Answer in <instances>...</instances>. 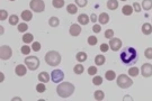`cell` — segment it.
<instances>
[{
    "label": "cell",
    "instance_id": "816d5d0a",
    "mask_svg": "<svg viewBox=\"0 0 152 101\" xmlns=\"http://www.w3.org/2000/svg\"><path fill=\"white\" fill-rule=\"evenodd\" d=\"M10 1H15V0H10Z\"/></svg>",
    "mask_w": 152,
    "mask_h": 101
},
{
    "label": "cell",
    "instance_id": "7c38bea8",
    "mask_svg": "<svg viewBox=\"0 0 152 101\" xmlns=\"http://www.w3.org/2000/svg\"><path fill=\"white\" fill-rule=\"evenodd\" d=\"M26 72H27V70H26V66L24 64H19L15 68V73L18 76H24L26 74Z\"/></svg>",
    "mask_w": 152,
    "mask_h": 101
},
{
    "label": "cell",
    "instance_id": "30bf717a",
    "mask_svg": "<svg viewBox=\"0 0 152 101\" xmlns=\"http://www.w3.org/2000/svg\"><path fill=\"white\" fill-rule=\"evenodd\" d=\"M121 47H122V41L119 39V38H110V42H109V48L112 50H114V52H116V50H121Z\"/></svg>",
    "mask_w": 152,
    "mask_h": 101
},
{
    "label": "cell",
    "instance_id": "ffe728a7",
    "mask_svg": "<svg viewBox=\"0 0 152 101\" xmlns=\"http://www.w3.org/2000/svg\"><path fill=\"white\" fill-rule=\"evenodd\" d=\"M133 7L132 6H128V5H126V6H124L123 7V9H122V12L125 15V16H130V15H132L133 14Z\"/></svg>",
    "mask_w": 152,
    "mask_h": 101
},
{
    "label": "cell",
    "instance_id": "cb8c5ba5",
    "mask_svg": "<svg viewBox=\"0 0 152 101\" xmlns=\"http://www.w3.org/2000/svg\"><path fill=\"white\" fill-rule=\"evenodd\" d=\"M78 6L77 5H73V3H70V5H68L67 6V10L69 14H71V15H75L77 14V11H78V8H77Z\"/></svg>",
    "mask_w": 152,
    "mask_h": 101
},
{
    "label": "cell",
    "instance_id": "4dcf8cb0",
    "mask_svg": "<svg viewBox=\"0 0 152 101\" xmlns=\"http://www.w3.org/2000/svg\"><path fill=\"white\" fill-rule=\"evenodd\" d=\"M18 32H20V33H25L26 30L28 29V26L26 23H20V24H18Z\"/></svg>",
    "mask_w": 152,
    "mask_h": 101
},
{
    "label": "cell",
    "instance_id": "ee69618b",
    "mask_svg": "<svg viewBox=\"0 0 152 101\" xmlns=\"http://www.w3.org/2000/svg\"><path fill=\"white\" fill-rule=\"evenodd\" d=\"M108 50H109V44H108V45H107V44H101L100 45V50L102 53H106Z\"/></svg>",
    "mask_w": 152,
    "mask_h": 101
},
{
    "label": "cell",
    "instance_id": "4316f807",
    "mask_svg": "<svg viewBox=\"0 0 152 101\" xmlns=\"http://www.w3.org/2000/svg\"><path fill=\"white\" fill-rule=\"evenodd\" d=\"M84 71V67L82 64H77L76 66L73 67V72L78 74V75H80V74H82V72Z\"/></svg>",
    "mask_w": 152,
    "mask_h": 101
},
{
    "label": "cell",
    "instance_id": "9a60e30c",
    "mask_svg": "<svg viewBox=\"0 0 152 101\" xmlns=\"http://www.w3.org/2000/svg\"><path fill=\"white\" fill-rule=\"evenodd\" d=\"M38 81H41L43 83H47L50 81V75L47 72H41L38 74Z\"/></svg>",
    "mask_w": 152,
    "mask_h": 101
},
{
    "label": "cell",
    "instance_id": "f546056e",
    "mask_svg": "<svg viewBox=\"0 0 152 101\" xmlns=\"http://www.w3.org/2000/svg\"><path fill=\"white\" fill-rule=\"evenodd\" d=\"M18 21H19V17L17 16V15H11V16L9 17V24L13 26L15 25H18Z\"/></svg>",
    "mask_w": 152,
    "mask_h": 101
},
{
    "label": "cell",
    "instance_id": "681fc988",
    "mask_svg": "<svg viewBox=\"0 0 152 101\" xmlns=\"http://www.w3.org/2000/svg\"><path fill=\"white\" fill-rule=\"evenodd\" d=\"M124 100H131V97H128V95L124 97Z\"/></svg>",
    "mask_w": 152,
    "mask_h": 101
},
{
    "label": "cell",
    "instance_id": "5b68a950",
    "mask_svg": "<svg viewBox=\"0 0 152 101\" xmlns=\"http://www.w3.org/2000/svg\"><path fill=\"white\" fill-rule=\"evenodd\" d=\"M133 84V81L125 74H121L117 77V85L122 89H127Z\"/></svg>",
    "mask_w": 152,
    "mask_h": 101
},
{
    "label": "cell",
    "instance_id": "ab89813d",
    "mask_svg": "<svg viewBox=\"0 0 152 101\" xmlns=\"http://www.w3.org/2000/svg\"><path fill=\"white\" fill-rule=\"evenodd\" d=\"M22 50V53H23V54L28 55V54L31 53V47H29L28 45H24V46L22 47V50Z\"/></svg>",
    "mask_w": 152,
    "mask_h": 101
},
{
    "label": "cell",
    "instance_id": "8992f818",
    "mask_svg": "<svg viewBox=\"0 0 152 101\" xmlns=\"http://www.w3.org/2000/svg\"><path fill=\"white\" fill-rule=\"evenodd\" d=\"M29 7L35 12H43L45 10V3L43 0H31Z\"/></svg>",
    "mask_w": 152,
    "mask_h": 101
},
{
    "label": "cell",
    "instance_id": "f35d334b",
    "mask_svg": "<svg viewBox=\"0 0 152 101\" xmlns=\"http://www.w3.org/2000/svg\"><path fill=\"white\" fill-rule=\"evenodd\" d=\"M32 50L34 52H38V50H41V44L38 42H34L33 45H32Z\"/></svg>",
    "mask_w": 152,
    "mask_h": 101
},
{
    "label": "cell",
    "instance_id": "7402d4cb",
    "mask_svg": "<svg viewBox=\"0 0 152 101\" xmlns=\"http://www.w3.org/2000/svg\"><path fill=\"white\" fill-rule=\"evenodd\" d=\"M34 36L31 33H26L24 36H23V42L25 44H29V43H33Z\"/></svg>",
    "mask_w": 152,
    "mask_h": 101
},
{
    "label": "cell",
    "instance_id": "7bdbcfd3",
    "mask_svg": "<svg viewBox=\"0 0 152 101\" xmlns=\"http://www.w3.org/2000/svg\"><path fill=\"white\" fill-rule=\"evenodd\" d=\"M133 9H134V11H136V12H140L142 10V6L139 2H134L133 3Z\"/></svg>",
    "mask_w": 152,
    "mask_h": 101
},
{
    "label": "cell",
    "instance_id": "e575fe53",
    "mask_svg": "<svg viewBox=\"0 0 152 101\" xmlns=\"http://www.w3.org/2000/svg\"><path fill=\"white\" fill-rule=\"evenodd\" d=\"M144 56L148 59H152V47H149L144 50Z\"/></svg>",
    "mask_w": 152,
    "mask_h": 101
},
{
    "label": "cell",
    "instance_id": "f1b7e54d",
    "mask_svg": "<svg viewBox=\"0 0 152 101\" xmlns=\"http://www.w3.org/2000/svg\"><path fill=\"white\" fill-rule=\"evenodd\" d=\"M52 5H53L54 8L60 9L64 6V0H53V1H52Z\"/></svg>",
    "mask_w": 152,
    "mask_h": 101
},
{
    "label": "cell",
    "instance_id": "4fadbf2b",
    "mask_svg": "<svg viewBox=\"0 0 152 101\" xmlns=\"http://www.w3.org/2000/svg\"><path fill=\"white\" fill-rule=\"evenodd\" d=\"M89 20H90L89 16L86 15V14H81V15H79V17H78V21H79L80 25H87L89 23Z\"/></svg>",
    "mask_w": 152,
    "mask_h": 101
},
{
    "label": "cell",
    "instance_id": "836d02e7",
    "mask_svg": "<svg viewBox=\"0 0 152 101\" xmlns=\"http://www.w3.org/2000/svg\"><path fill=\"white\" fill-rule=\"evenodd\" d=\"M76 1V5L78 7H81V8H84L87 6V3H88V0H75Z\"/></svg>",
    "mask_w": 152,
    "mask_h": 101
},
{
    "label": "cell",
    "instance_id": "5bb4252c",
    "mask_svg": "<svg viewBox=\"0 0 152 101\" xmlns=\"http://www.w3.org/2000/svg\"><path fill=\"white\" fill-rule=\"evenodd\" d=\"M98 20L101 25H106L108 21H109V16L106 14V12H101L99 17H98Z\"/></svg>",
    "mask_w": 152,
    "mask_h": 101
},
{
    "label": "cell",
    "instance_id": "8fae6325",
    "mask_svg": "<svg viewBox=\"0 0 152 101\" xmlns=\"http://www.w3.org/2000/svg\"><path fill=\"white\" fill-rule=\"evenodd\" d=\"M69 33L71 36H78V35H80L81 33V27L78 25V24H72L71 27H70V29H69Z\"/></svg>",
    "mask_w": 152,
    "mask_h": 101
},
{
    "label": "cell",
    "instance_id": "c3c4849f",
    "mask_svg": "<svg viewBox=\"0 0 152 101\" xmlns=\"http://www.w3.org/2000/svg\"><path fill=\"white\" fill-rule=\"evenodd\" d=\"M13 100H14V101H16V100L20 101V100H22V99H20V98H18V97H15V98H14V99H13Z\"/></svg>",
    "mask_w": 152,
    "mask_h": 101
},
{
    "label": "cell",
    "instance_id": "277c9868",
    "mask_svg": "<svg viewBox=\"0 0 152 101\" xmlns=\"http://www.w3.org/2000/svg\"><path fill=\"white\" fill-rule=\"evenodd\" d=\"M25 64L31 71H35L40 66V59L36 56H27L25 59Z\"/></svg>",
    "mask_w": 152,
    "mask_h": 101
},
{
    "label": "cell",
    "instance_id": "603a6c76",
    "mask_svg": "<svg viewBox=\"0 0 152 101\" xmlns=\"http://www.w3.org/2000/svg\"><path fill=\"white\" fill-rule=\"evenodd\" d=\"M93 98H95V100L97 101H101L104 100V98H105V93L100 91V90H97L96 92L93 93Z\"/></svg>",
    "mask_w": 152,
    "mask_h": 101
},
{
    "label": "cell",
    "instance_id": "ba28073f",
    "mask_svg": "<svg viewBox=\"0 0 152 101\" xmlns=\"http://www.w3.org/2000/svg\"><path fill=\"white\" fill-rule=\"evenodd\" d=\"M13 55V50L7 45H2L0 47V57L1 59H9Z\"/></svg>",
    "mask_w": 152,
    "mask_h": 101
},
{
    "label": "cell",
    "instance_id": "ac0fdd59",
    "mask_svg": "<svg viewBox=\"0 0 152 101\" xmlns=\"http://www.w3.org/2000/svg\"><path fill=\"white\" fill-rule=\"evenodd\" d=\"M105 61H106V59H105L104 55H97L95 57V64L98 65V66H101V65L105 64Z\"/></svg>",
    "mask_w": 152,
    "mask_h": 101
},
{
    "label": "cell",
    "instance_id": "d6986e66",
    "mask_svg": "<svg viewBox=\"0 0 152 101\" xmlns=\"http://www.w3.org/2000/svg\"><path fill=\"white\" fill-rule=\"evenodd\" d=\"M118 7V1L117 0H108L107 1V8L110 10H115Z\"/></svg>",
    "mask_w": 152,
    "mask_h": 101
},
{
    "label": "cell",
    "instance_id": "d590c367",
    "mask_svg": "<svg viewBox=\"0 0 152 101\" xmlns=\"http://www.w3.org/2000/svg\"><path fill=\"white\" fill-rule=\"evenodd\" d=\"M97 37L96 36H89L88 37V44L89 45H91V46H93V45H96L97 44Z\"/></svg>",
    "mask_w": 152,
    "mask_h": 101
},
{
    "label": "cell",
    "instance_id": "7dc6e473",
    "mask_svg": "<svg viewBox=\"0 0 152 101\" xmlns=\"http://www.w3.org/2000/svg\"><path fill=\"white\" fill-rule=\"evenodd\" d=\"M5 81V75L3 73H0V82H3Z\"/></svg>",
    "mask_w": 152,
    "mask_h": 101
},
{
    "label": "cell",
    "instance_id": "b9f144b4",
    "mask_svg": "<svg viewBox=\"0 0 152 101\" xmlns=\"http://www.w3.org/2000/svg\"><path fill=\"white\" fill-rule=\"evenodd\" d=\"M96 73H97V67L89 66V68H88V74H89V75H96Z\"/></svg>",
    "mask_w": 152,
    "mask_h": 101
},
{
    "label": "cell",
    "instance_id": "f6af8a7d",
    "mask_svg": "<svg viewBox=\"0 0 152 101\" xmlns=\"http://www.w3.org/2000/svg\"><path fill=\"white\" fill-rule=\"evenodd\" d=\"M93 33H100V30H101L100 25H97V24H95V25L93 26Z\"/></svg>",
    "mask_w": 152,
    "mask_h": 101
},
{
    "label": "cell",
    "instance_id": "7a4b0ae2",
    "mask_svg": "<svg viewBox=\"0 0 152 101\" xmlns=\"http://www.w3.org/2000/svg\"><path fill=\"white\" fill-rule=\"evenodd\" d=\"M56 92L61 98H69L75 92V85L70 82H62L58 85Z\"/></svg>",
    "mask_w": 152,
    "mask_h": 101
},
{
    "label": "cell",
    "instance_id": "3957f363",
    "mask_svg": "<svg viewBox=\"0 0 152 101\" xmlns=\"http://www.w3.org/2000/svg\"><path fill=\"white\" fill-rule=\"evenodd\" d=\"M45 62L50 66H58L61 63V55L56 50H50L45 55Z\"/></svg>",
    "mask_w": 152,
    "mask_h": 101
},
{
    "label": "cell",
    "instance_id": "9c48e42d",
    "mask_svg": "<svg viewBox=\"0 0 152 101\" xmlns=\"http://www.w3.org/2000/svg\"><path fill=\"white\" fill-rule=\"evenodd\" d=\"M141 74L144 77H150L152 76V65L150 63H144L141 67Z\"/></svg>",
    "mask_w": 152,
    "mask_h": 101
},
{
    "label": "cell",
    "instance_id": "6da1fadb",
    "mask_svg": "<svg viewBox=\"0 0 152 101\" xmlns=\"http://www.w3.org/2000/svg\"><path fill=\"white\" fill-rule=\"evenodd\" d=\"M119 57H121V61L123 62V64L130 65L137 59V52L133 47H126L125 50H122V53L119 54Z\"/></svg>",
    "mask_w": 152,
    "mask_h": 101
},
{
    "label": "cell",
    "instance_id": "2e32d148",
    "mask_svg": "<svg viewBox=\"0 0 152 101\" xmlns=\"http://www.w3.org/2000/svg\"><path fill=\"white\" fill-rule=\"evenodd\" d=\"M22 19L23 20H25V21H29V20H32V18H33V14H32V11H29V10H24L23 12H22Z\"/></svg>",
    "mask_w": 152,
    "mask_h": 101
},
{
    "label": "cell",
    "instance_id": "d6a6232c",
    "mask_svg": "<svg viewBox=\"0 0 152 101\" xmlns=\"http://www.w3.org/2000/svg\"><path fill=\"white\" fill-rule=\"evenodd\" d=\"M45 90H46V88H45V85H44L43 82H41V83H38L37 85H36V91H37L38 93L45 92Z\"/></svg>",
    "mask_w": 152,
    "mask_h": 101
},
{
    "label": "cell",
    "instance_id": "d4e9b609",
    "mask_svg": "<svg viewBox=\"0 0 152 101\" xmlns=\"http://www.w3.org/2000/svg\"><path fill=\"white\" fill-rule=\"evenodd\" d=\"M60 24V20H59V18L58 17H51L50 18V20H49V25L51 26V27H58Z\"/></svg>",
    "mask_w": 152,
    "mask_h": 101
},
{
    "label": "cell",
    "instance_id": "484cf974",
    "mask_svg": "<svg viewBox=\"0 0 152 101\" xmlns=\"http://www.w3.org/2000/svg\"><path fill=\"white\" fill-rule=\"evenodd\" d=\"M141 6L144 10H150V9H152V0H143Z\"/></svg>",
    "mask_w": 152,
    "mask_h": 101
},
{
    "label": "cell",
    "instance_id": "e0dca14e",
    "mask_svg": "<svg viewBox=\"0 0 152 101\" xmlns=\"http://www.w3.org/2000/svg\"><path fill=\"white\" fill-rule=\"evenodd\" d=\"M142 33L144 35H151L152 34V25L149 23H145L142 26Z\"/></svg>",
    "mask_w": 152,
    "mask_h": 101
},
{
    "label": "cell",
    "instance_id": "74e56055",
    "mask_svg": "<svg viewBox=\"0 0 152 101\" xmlns=\"http://www.w3.org/2000/svg\"><path fill=\"white\" fill-rule=\"evenodd\" d=\"M7 18H8V12L5 9H1L0 10V20H6Z\"/></svg>",
    "mask_w": 152,
    "mask_h": 101
},
{
    "label": "cell",
    "instance_id": "1f68e13d",
    "mask_svg": "<svg viewBox=\"0 0 152 101\" xmlns=\"http://www.w3.org/2000/svg\"><path fill=\"white\" fill-rule=\"evenodd\" d=\"M128 74H130V75L131 76H137L139 75V68H137V67H131V68H130V70H128Z\"/></svg>",
    "mask_w": 152,
    "mask_h": 101
},
{
    "label": "cell",
    "instance_id": "52a82bcc",
    "mask_svg": "<svg viewBox=\"0 0 152 101\" xmlns=\"http://www.w3.org/2000/svg\"><path fill=\"white\" fill-rule=\"evenodd\" d=\"M51 79L54 83H60L63 81L64 79V73L62 70H54L52 73H51Z\"/></svg>",
    "mask_w": 152,
    "mask_h": 101
},
{
    "label": "cell",
    "instance_id": "83f0119b",
    "mask_svg": "<svg viewBox=\"0 0 152 101\" xmlns=\"http://www.w3.org/2000/svg\"><path fill=\"white\" fill-rule=\"evenodd\" d=\"M105 77L107 79V81H113V80H115V77H116V74H115V72L114 71H107L106 73H105Z\"/></svg>",
    "mask_w": 152,
    "mask_h": 101
},
{
    "label": "cell",
    "instance_id": "bcb514c9",
    "mask_svg": "<svg viewBox=\"0 0 152 101\" xmlns=\"http://www.w3.org/2000/svg\"><path fill=\"white\" fill-rule=\"evenodd\" d=\"M97 18H98V17L96 16V15H95V14H93V15H91V16H90V20H91V21H93V23H96V21H97Z\"/></svg>",
    "mask_w": 152,
    "mask_h": 101
},
{
    "label": "cell",
    "instance_id": "8d00e7d4",
    "mask_svg": "<svg viewBox=\"0 0 152 101\" xmlns=\"http://www.w3.org/2000/svg\"><path fill=\"white\" fill-rule=\"evenodd\" d=\"M93 83L95 84V85H100L101 83H102V77L101 76H95L93 79Z\"/></svg>",
    "mask_w": 152,
    "mask_h": 101
},
{
    "label": "cell",
    "instance_id": "60d3db41",
    "mask_svg": "<svg viewBox=\"0 0 152 101\" xmlns=\"http://www.w3.org/2000/svg\"><path fill=\"white\" fill-rule=\"evenodd\" d=\"M113 36H114V30H113V29H107V30L105 32V37H106V38L110 39V38H113Z\"/></svg>",
    "mask_w": 152,
    "mask_h": 101
},
{
    "label": "cell",
    "instance_id": "f907efd6",
    "mask_svg": "<svg viewBox=\"0 0 152 101\" xmlns=\"http://www.w3.org/2000/svg\"><path fill=\"white\" fill-rule=\"evenodd\" d=\"M121 1H126V0H121Z\"/></svg>",
    "mask_w": 152,
    "mask_h": 101
},
{
    "label": "cell",
    "instance_id": "44dd1931",
    "mask_svg": "<svg viewBox=\"0 0 152 101\" xmlns=\"http://www.w3.org/2000/svg\"><path fill=\"white\" fill-rule=\"evenodd\" d=\"M87 57H88V56H87V54H86L84 52H79V53L76 55V59L79 63H82V62H84V61L87 59Z\"/></svg>",
    "mask_w": 152,
    "mask_h": 101
}]
</instances>
